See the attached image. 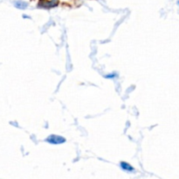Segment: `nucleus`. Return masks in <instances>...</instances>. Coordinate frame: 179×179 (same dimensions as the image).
I'll use <instances>...</instances> for the list:
<instances>
[{
	"label": "nucleus",
	"mask_w": 179,
	"mask_h": 179,
	"mask_svg": "<svg viewBox=\"0 0 179 179\" xmlns=\"http://www.w3.org/2000/svg\"><path fill=\"white\" fill-rule=\"evenodd\" d=\"M46 141L49 142L50 144L53 145H59V144L64 143L66 141V139L64 137L59 136V135H50V136L46 139Z\"/></svg>",
	"instance_id": "f257e3e1"
},
{
	"label": "nucleus",
	"mask_w": 179,
	"mask_h": 179,
	"mask_svg": "<svg viewBox=\"0 0 179 179\" xmlns=\"http://www.w3.org/2000/svg\"><path fill=\"white\" fill-rule=\"evenodd\" d=\"M121 167H122V170H126V171L130 172L134 170V168L130 164H129L128 163H126V162H122L121 163Z\"/></svg>",
	"instance_id": "f03ea898"
},
{
	"label": "nucleus",
	"mask_w": 179,
	"mask_h": 179,
	"mask_svg": "<svg viewBox=\"0 0 179 179\" xmlns=\"http://www.w3.org/2000/svg\"><path fill=\"white\" fill-rule=\"evenodd\" d=\"M15 5H16L18 8H21V9H23L24 7H23L22 5L26 6L27 5H26V4H25V3H22V2H17V3H15Z\"/></svg>",
	"instance_id": "7ed1b4c3"
}]
</instances>
